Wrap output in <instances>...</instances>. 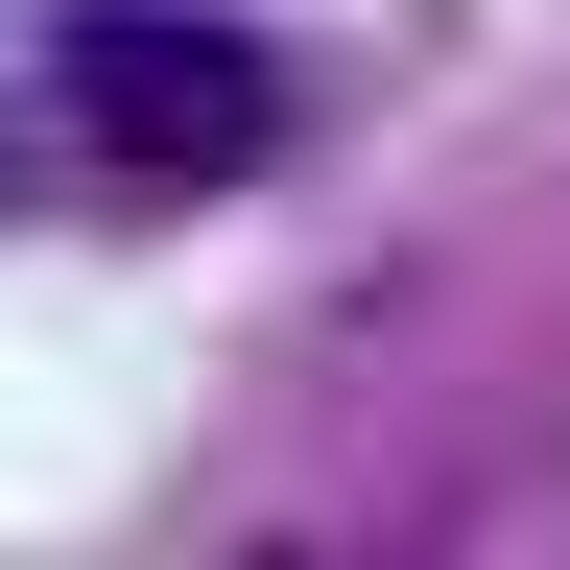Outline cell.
Wrapping results in <instances>:
<instances>
[{
    "mask_svg": "<svg viewBox=\"0 0 570 570\" xmlns=\"http://www.w3.org/2000/svg\"><path fill=\"white\" fill-rule=\"evenodd\" d=\"M48 96L96 119L119 167H262V142H285V71H262L238 24H119V0L71 24V71H48Z\"/></svg>",
    "mask_w": 570,
    "mask_h": 570,
    "instance_id": "6da1fadb",
    "label": "cell"
}]
</instances>
